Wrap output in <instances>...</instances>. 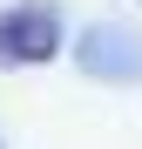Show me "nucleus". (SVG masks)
<instances>
[{"instance_id": "nucleus-1", "label": "nucleus", "mask_w": 142, "mask_h": 149, "mask_svg": "<svg viewBox=\"0 0 142 149\" xmlns=\"http://www.w3.org/2000/svg\"><path fill=\"white\" fill-rule=\"evenodd\" d=\"M61 54V14L27 0V7L0 14V68H41Z\"/></svg>"}, {"instance_id": "nucleus-2", "label": "nucleus", "mask_w": 142, "mask_h": 149, "mask_svg": "<svg viewBox=\"0 0 142 149\" xmlns=\"http://www.w3.org/2000/svg\"><path fill=\"white\" fill-rule=\"evenodd\" d=\"M81 68L88 74H108V81H129V74H142V47L129 41V34H115V27H95L81 47Z\"/></svg>"}]
</instances>
